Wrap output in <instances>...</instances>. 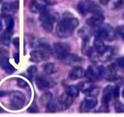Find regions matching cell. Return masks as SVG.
<instances>
[{"label": "cell", "mask_w": 124, "mask_h": 117, "mask_svg": "<svg viewBox=\"0 0 124 117\" xmlns=\"http://www.w3.org/2000/svg\"><path fill=\"white\" fill-rule=\"evenodd\" d=\"M19 7V2H8L3 4L1 8V12L3 15H9L10 13L16 11Z\"/></svg>", "instance_id": "7c38bea8"}, {"label": "cell", "mask_w": 124, "mask_h": 117, "mask_svg": "<svg viewBox=\"0 0 124 117\" xmlns=\"http://www.w3.org/2000/svg\"><path fill=\"white\" fill-rule=\"evenodd\" d=\"M27 111H29L30 113H37L39 112V108L35 103H33L27 109Z\"/></svg>", "instance_id": "4dcf8cb0"}, {"label": "cell", "mask_w": 124, "mask_h": 117, "mask_svg": "<svg viewBox=\"0 0 124 117\" xmlns=\"http://www.w3.org/2000/svg\"><path fill=\"white\" fill-rule=\"evenodd\" d=\"M7 52L5 51V50H3V48H0V59L4 57H6Z\"/></svg>", "instance_id": "d590c367"}, {"label": "cell", "mask_w": 124, "mask_h": 117, "mask_svg": "<svg viewBox=\"0 0 124 117\" xmlns=\"http://www.w3.org/2000/svg\"><path fill=\"white\" fill-rule=\"evenodd\" d=\"M104 19V17L101 13H97L94 14L91 17L88 18L86 23L90 27H98L99 26L102 25Z\"/></svg>", "instance_id": "8fae6325"}, {"label": "cell", "mask_w": 124, "mask_h": 117, "mask_svg": "<svg viewBox=\"0 0 124 117\" xmlns=\"http://www.w3.org/2000/svg\"><path fill=\"white\" fill-rule=\"evenodd\" d=\"M97 98L94 95H88L85 97L83 101L82 102L80 107V112H87L90 110L94 108L97 105Z\"/></svg>", "instance_id": "ba28073f"}, {"label": "cell", "mask_w": 124, "mask_h": 117, "mask_svg": "<svg viewBox=\"0 0 124 117\" xmlns=\"http://www.w3.org/2000/svg\"><path fill=\"white\" fill-rule=\"evenodd\" d=\"M17 84L19 87L23 88V89H26L29 87V85L27 83V82L24 79H17Z\"/></svg>", "instance_id": "f546056e"}, {"label": "cell", "mask_w": 124, "mask_h": 117, "mask_svg": "<svg viewBox=\"0 0 124 117\" xmlns=\"http://www.w3.org/2000/svg\"><path fill=\"white\" fill-rule=\"evenodd\" d=\"M91 48L89 47V39L87 36H85L83 39V46H82V52L85 55H89V51L91 50Z\"/></svg>", "instance_id": "cb8c5ba5"}, {"label": "cell", "mask_w": 124, "mask_h": 117, "mask_svg": "<svg viewBox=\"0 0 124 117\" xmlns=\"http://www.w3.org/2000/svg\"><path fill=\"white\" fill-rule=\"evenodd\" d=\"M62 60H63L68 64H71V65H76L82 62V59L79 56H76L75 54H68L65 58Z\"/></svg>", "instance_id": "e0dca14e"}, {"label": "cell", "mask_w": 124, "mask_h": 117, "mask_svg": "<svg viewBox=\"0 0 124 117\" xmlns=\"http://www.w3.org/2000/svg\"><path fill=\"white\" fill-rule=\"evenodd\" d=\"M71 48L70 45L65 42L55 43L54 45V51L59 59L63 60L68 54H70Z\"/></svg>", "instance_id": "52a82bcc"}, {"label": "cell", "mask_w": 124, "mask_h": 117, "mask_svg": "<svg viewBox=\"0 0 124 117\" xmlns=\"http://www.w3.org/2000/svg\"><path fill=\"white\" fill-rule=\"evenodd\" d=\"M85 75V71L82 67H76L72 69L69 74V78L71 80H77L82 78Z\"/></svg>", "instance_id": "4fadbf2b"}, {"label": "cell", "mask_w": 124, "mask_h": 117, "mask_svg": "<svg viewBox=\"0 0 124 117\" xmlns=\"http://www.w3.org/2000/svg\"><path fill=\"white\" fill-rule=\"evenodd\" d=\"M27 72L29 74V75H30L31 76H34L37 73V68L36 66H34V65L30 66L27 68Z\"/></svg>", "instance_id": "f1b7e54d"}, {"label": "cell", "mask_w": 124, "mask_h": 117, "mask_svg": "<svg viewBox=\"0 0 124 117\" xmlns=\"http://www.w3.org/2000/svg\"><path fill=\"white\" fill-rule=\"evenodd\" d=\"M122 95L123 98H124V90H123L122 93Z\"/></svg>", "instance_id": "60d3db41"}, {"label": "cell", "mask_w": 124, "mask_h": 117, "mask_svg": "<svg viewBox=\"0 0 124 117\" xmlns=\"http://www.w3.org/2000/svg\"><path fill=\"white\" fill-rule=\"evenodd\" d=\"M43 71L47 75H52L57 71V68L53 63H47L43 66Z\"/></svg>", "instance_id": "7402d4cb"}, {"label": "cell", "mask_w": 124, "mask_h": 117, "mask_svg": "<svg viewBox=\"0 0 124 117\" xmlns=\"http://www.w3.org/2000/svg\"><path fill=\"white\" fill-rule=\"evenodd\" d=\"M104 70L105 68L102 67L89 66L85 71V76L91 82H94L103 76Z\"/></svg>", "instance_id": "8992f818"}, {"label": "cell", "mask_w": 124, "mask_h": 117, "mask_svg": "<svg viewBox=\"0 0 124 117\" xmlns=\"http://www.w3.org/2000/svg\"><path fill=\"white\" fill-rule=\"evenodd\" d=\"M124 0H113L112 1L111 6L113 9H117L121 8L124 6Z\"/></svg>", "instance_id": "484cf974"}, {"label": "cell", "mask_w": 124, "mask_h": 117, "mask_svg": "<svg viewBox=\"0 0 124 117\" xmlns=\"http://www.w3.org/2000/svg\"><path fill=\"white\" fill-rule=\"evenodd\" d=\"M73 97L68 95L66 93L63 94L59 97L56 102L58 110H65L70 107L73 102Z\"/></svg>", "instance_id": "9c48e42d"}, {"label": "cell", "mask_w": 124, "mask_h": 117, "mask_svg": "<svg viewBox=\"0 0 124 117\" xmlns=\"http://www.w3.org/2000/svg\"><path fill=\"white\" fill-rule=\"evenodd\" d=\"M117 64L120 67L124 68V57H120L117 60Z\"/></svg>", "instance_id": "e575fe53"}, {"label": "cell", "mask_w": 124, "mask_h": 117, "mask_svg": "<svg viewBox=\"0 0 124 117\" xmlns=\"http://www.w3.org/2000/svg\"><path fill=\"white\" fill-rule=\"evenodd\" d=\"M103 76L105 79L109 81H111L115 79L116 77V70L113 65H109L106 69L104 70Z\"/></svg>", "instance_id": "2e32d148"}, {"label": "cell", "mask_w": 124, "mask_h": 117, "mask_svg": "<svg viewBox=\"0 0 124 117\" xmlns=\"http://www.w3.org/2000/svg\"><path fill=\"white\" fill-rule=\"evenodd\" d=\"M77 9L79 13L82 15H85L88 12L94 14L101 13V8L94 2H80L77 5Z\"/></svg>", "instance_id": "277c9868"}, {"label": "cell", "mask_w": 124, "mask_h": 117, "mask_svg": "<svg viewBox=\"0 0 124 117\" xmlns=\"http://www.w3.org/2000/svg\"><path fill=\"white\" fill-rule=\"evenodd\" d=\"M117 33L120 35V37L124 40V26L118 27L117 28Z\"/></svg>", "instance_id": "1f68e13d"}, {"label": "cell", "mask_w": 124, "mask_h": 117, "mask_svg": "<svg viewBox=\"0 0 124 117\" xmlns=\"http://www.w3.org/2000/svg\"><path fill=\"white\" fill-rule=\"evenodd\" d=\"M123 17H124V15H123Z\"/></svg>", "instance_id": "b9f144b4"}, {"label": "cell", "mask_w": 124, "mask_h": 117, "mask_svg": "<svg viewBox=\"0 0 124 117\" xmlns=\"http://www.w3.org/2000/svg\"><path fill=\"white\" fill-rule=\"evenodd\" d=\"M29 8L32 12L41 13L46 8L36 1H32L30 4Z\"/></svg>", "instance_id": "ffe728a7"}, {"label": "cell", "mask_w": 124, "mask_h": 117, "mask_svg": "<svg viewBox=\"0 0 124 117\" xmlns=\"http://www.w3.org/2000/svg\"><path fill=\"white\" fill-rule=\"evenodd\" d=\"M107 46H105L102 39L96 37L94 42V49L97 51L100 57L104 52V51L107 50Z\"/></svg>", "instance_id": "9a60e30c"}, {"label": "cell", "mask_w": 124, "mask_h": 117, "mask_svg": "<svg viewBox=\"0 0 124 117\" xmlns=\"http://www.w3.org/2000/svg\"><path fill=\"white\" fill-rule=\"evenodd\" d=\"M52 98H53V95L51 93H45L41 96V98H40V102L43 105L46 106L47 104H49L51 101H52Z\"/></svg>", "instance_id": "603a6c76"}, {"label": "cell", "mask_w": 124, "mask_h": 117, "mask_svg": "<svg viewBox=\"0 0 124 117\" xmlns=\"http://www.w3.org/2000/svg\"><path fill=\"white\" fill-rule=\"evenodd\" d=\"M59 18V15L57 13H50L45 8L40 13V20L42 23V26L47 32L52 31L53 29V24Z\"/></svg>", "instance_id": "7a4b0ae2"}, {"label": "cell", "mask_w": 124, "mask_h": 117, "mask_svg": "<svg viewBox=\"0 0 124 117\" xmlns=\"http://www.w3.org/2000/svg\"><path fill=\"white\" fill-rule=\"evenodd\" d=\"M66 93L72 97L76 98L79 95V89L75 85H68L66 87Z\"/></svg>", "instance_id": "44dd1931"}, {"label": "cell", "mask_w": 124, "mask_h": 117, "mask_svg": "<svg viewBox=\"0 0 124 117\" xmlns=\"http://www.w3.org/2000/svg\"><path fill=\"white\" fill-rule=\"evenodd\" d=\"M14 58L15 63L16 64H18L19 62H20V55H19V53H15L14 56Z\"/></svg>", "instance_id": "8d00e7d4"}, {"label": "cell", "mask_w": 124, "mask_h": 117, "mask_svg": "<svg viewBox=\"0 0 124 117\" xmlns=\"http://www.w3.org/2000/svg\"><path fill=\"white\" fill-rule=\"evenodd\" d=\"M35 83H36L38 89L40 90H47L54 85V83L53 82V81L42 76H38L36 77Z\"/></svg>", "instance_id": "30bf717a"}, {"label": "cell", "mask_w": 124, "mask_h": 117, "mask_svg": "<svg viewBox=\"0 0 124 117\" xmlns=\"http://www.w3.org/2000/svg\"><path fill=\"white\" fill-rule=\"evenodd\" d=\"M26 102V97L20 92H14L10 98V106L14 110H20L23 107Z\"/></svg>", "instance_id": "5b68a950"}, {"label": "cell", "mask_w": 124, "mask_h": 117, "mask_svg": "<svg viewBox=\"0 0 124 117\" xmlns=\"http://www.w3.org/2000/svg\"><path fill=\"white\" fill-rule=\"evenodd\" d=\"M6 30L9 31H12L14 27V20L12 18H8L7 19L6 21Z\"/></svg>", "instance_id": "83f0119b"}, {"label": "cell", "mask_w": 124, "mask_h": 117, "mask_svg": "<svg viewBox=\"0 0 124 117\" xmlns=\"http://www.w3.org/2000/svg\"><path fill=\"white\" fill-rule=\"evenodd\" d=\"M114 109L117 113H124V105L120 101H116L114 103Z\"/></svg>", "instance_id": "4316f807"}, {"label": "cell", "mask_w": 124, "mask_h": 117, "mask_svg": "<svg viewBox=\"0 0 124 117\" xmlns=\"http://www.w3.org/2000/svg\"><path fill=\"white\" fill-rule=\"evenodd\" d=\"M57 109V106L55 102L51 101L49 104L46 105V112L52 113V112H55Z\"/></svg>", "instance_id": "d4e9b609"}, {"label": "cell", "mask_w": 124, "mask_h": 117, "mask_svg": "<svg viewBox=\"0 0 124 117\" xmlns=\"http://www.w3.org/2000/svg\"><path fill=\"white\" fill-rule=\"evenodd\" d=\"M96 37L102 40H112L115 37V32L111 26L108 25H101L96 31Z\"/></svg>", "instance_id": "3957f363"}, {"label": "cell", "mask_w": 124, "mask_h": 117, "mask_svg": "<svg viewBox=\"0 0 124 117\" xmlns=\"http://www.w3.org/2000/svg\"><path fill=\"white\" fill-rule=\"evenodd\" d=\"M119 96V87H116L113 88V96L114 98H117Z\"/></svg>", "instance_id": "836d02e7"}, {"label": "cell", "mask_w": 124, "mask_h": 117, "mask_svg": "<svg viewBox=\"0 0 124 117\" xmlns=\"http://www.w3.org/2000/svg\"><path fill=\"white\" fill-rule=\"evenodd\" d=\"M13 44H14V45L15 46L16 48H19V46H20V39H19V37H15L14 39Z\"/></svg>", "instance_id": "d6a6232c"}, {"label": "cell", "mask_w": 124, "mask_h": 117, "mask_svg": "<svg viewBox=\"0 0 124 117\" xmlns=\"http://www.w3.org/2000/svg\"><path fill=\"white\" fill-rule=\"evenodd\" d=\"M3 23H2L1 21H0V31L2 30V29H3Z\"/></svg>", "instance_id": "f35d334b"}, {"label": "cell", "mask_w": 124, "mask_h": 117, "mask_svg": "<svg viewBox=\"0 0 124 117\" xmlns=\"http://www.w3.org/2000/svg\"><path fill=\"white\" fill-rule=\"evenodd\" d=\"M43 58V54L40 51H34L30 53V60L32 62H40Z\"/></svg>", "instance_id": "ac0fdd59"}, {"label": "cell", "mask_w": 124, "mask_h": 117, "mask_svg": "<svg viewBox=\"0 0 124 117\" xmlns=\"http://www.w3.org/2000/svg\"><path fill=\"white\" fill-rule=\"evenodd\" d=\"M79 21L76 18H65L61 20L57 25L56 33L60 37H69L72 35L76 27L78 26Z\"/></svg>", "instance_id": "6da1fadb"}, {"label": "cell", "mask_w": 124, "mask_h": 117, "mask_svg": "<svg viewBox=\"0 0 124 117\" xmlns=\"http://www.w3.org/2000/svg\"><path fill=\"white\" fill-rule=\"evenodd\" d=\"M12 31H9L6 30L1 36H0V42L2 44L6 46H8L11 41V37Z\"/></svg>", "instance_id": "d6986e66"}, {"label": "cell", "mask_w": 124, "mask_h": 117, "mask_svg": "<svg viewBox=\"0 0 124 117\" xmlns=\"http://www.w3.org/2000/svg\"><path fill=\"white\" fill-rule=\"evenodd\" d=\"M0 66L8 74L12 73L15 70L14 67L9 62V58L7 57H4L0 59Z\"/></svg>", "instance_id": "5bb4252c"}, {"label": "cell", "mask_w": 124, "mask_h": 117, "mask_svg": "<svg viewBox=\"0 0 124 117\" xmlns=\"http://www.w3.org/2000/svg\"><path fill=\"white\" fill-rule=\"evenodd\" d=\"M3 112H4V110H3L1 107H0V113H2Z\"/></svg>", "instance_id": "ab89813d"}, {"label": "cell", "mask_w": 124, "mask_h": 117, "mask_svg": "<svg viewBox=\"0 0 124 117\" xmlns=\"http://www.w3.org/2000/svg\"><path fill=\"white\" fill-rule=\"evenodd\" d=\"M100 3L102 4H103V5H105V4H107L109 2L110 0H99Z\"/></svg>", "instance_id": "74e56055"}]
</instances>
